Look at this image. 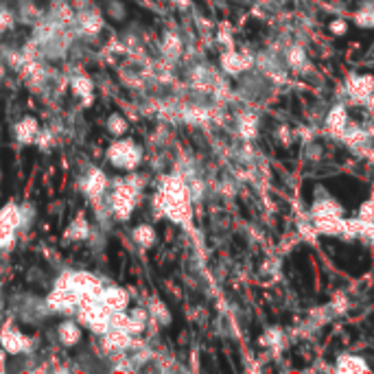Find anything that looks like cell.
<instances>
[{
    "label": "cell",
    "mask_w": 374,
    "mask_h": 374,
    "mask_svg": "<svg viewBox=\"0 0 374 374\" xmlns=\"http://www.w3.org/2000/svg\"><path fill=\"white\" fill-rule=\"evenodd\" d=\"M138 197H140V184H136L134 177L118 179V184L114 186V192L110 195V208L116 219L127 221L136 208Z\"/></svg>",
    "instance_id": "3"
},
{
    "label": "cell",
    "mask_w": 374,
    "mask_h": 374,
    "mask_svg": "<svg viewBox=\"0 0 374 374\" xmlns=\"http://www.w3.org/2000/svg\"><path fill=\"white\" fill-rule=\"evenodd\" d=\"M22 226V210L14 201L0 208V250H9L16 243V232Z\"/></svg>",
    "instance_id": "6"
},
{
    "label": "cell",
    "mask_w": 374,
    "mask_h": 374,
    "mask_svg": "<svg viewBox=\"0 0 374 374\" xmlns=\"http://www.w3.org/2000/svg\"><path fill=\"white\" fill-rule=\"evenodd\" d=\"M153 210L164 219L182 226L186 230L192 228V197L188 192L186 179L179 173L164 175L153 195Z\"/></svg>",
    "instance_id": "1"
},
{
    "label": "cell",
    "mask_w": 374,
    "mask_h": 374,
    "mask_svg": "<svg viewBox=\"0 0 374 374\" xmlns=\"http://www.w3.org/2000/svg\"><path fill=\"white\" fill-rule=\"evenodd\" d=\"M162 55L168 59V62H175V59L182 55V42L175 33H166L162 40Z\"/></svg>",
    "instance_id": "22"
},
{
    "label": "cell",
    "mask_w": 374,
    "mask_h": 374,
    "mask_svg": "<svg viewBox=\"0 0 374 374\" xmlns=\"http://www.w3.org/2000/svg\"><path fill=\"white\" fill-rule=\"evenodd\" d=\"M70 88H72V92H75L77 96H83V99H86V96L92 94L94 83H92V79L86 77V75H77V77H72Z\"/></svg>",
    "instance_id": "23"
},
{
    "label": "cell",
    "mask_w": 374,
    "mask_h": 374,
    "mask_svg": "<svg viewBox=\"0 0 374 374\" xmlns=\"http://www.w3.org/2000/svg\"><path fill=\"white\" fill-rule=\"evenodd\" d=\"M77 316H79V322L83 324V327L90 329L96 335H103V333H107L112 329V316H114V313L107 309L96 296L81 300V305L77 309Z\"/></svg>",
    "instance_id": "2"
},
{
    "label": "cell",
    "mask_w": 374,
    "mask_h": 374,
    "mask_svg": "<svg viewBox=\"0 0 374 374\" xmlns=\"http://www.w3.org/2000/svg\"><path fill=\"white\" fill-rule=\"evenodd\" d=\"M335 370L344 374H364V372H370V366L366 364L364 357L353 355V353H342L335 361Z\"/></svg>",
    "instance_id": "13"
},
{
    "label": "cell",
    "mask_w": 374,
    "mask_h": 374,
    "mask_svg": "<svg viewBox=\"0 0 374 374\" xmlns=\"http://www.w3.org/2000/svg\"><path fill=\"white\" fill-rule=\"evenodd\" d=\"M348 31V22L346 20H333L331 22V33H335V35H344Z\"/></svg>",
    "instance_id": "30"
},
{
    "label": "cell",
    "mask_w": 374,
    "mask_h": 374,
    "mask_svg": "<svg viewBox=\"0 0 374 374\" xmlns=\"http://www.w3.org/2000/svg\"><path fill=\"white\" fill-rule=\"evenodd\" d=\"M254 55H248V53H241V51H234V48H228L226 53H221V70L226 75L230 77H241L245 75V72L254 66Z\"/></svg>",
    "instance_id": "8"
},
{
    "label": "cell",
    "mask_w": 374,
    "mask_h": 374,
    "mask_svg": "<svg viewBox=\"0 0 374 374\" xmlns=\"http://www.w3.org/2000/svg\"><path fill=\"white\" fill-rule=\"evenodd\" d=\"M344 90L353 103L368 105L374 99V77L372 75H348Z\"/></svg>",
    "instance_id": "7"
},
{
    "label": "cell",
    "mask_w": 374,
    "mask_h": 374,
    "mask_svg": "<svg viewBox=\"0 0 374 374\" xmlns=\"http://www.w3.org/2000/svg\"><path fill=\"white\" fill-rule=\"evenodd\" d=\"M311 221L313 223H322V221H342L344 219V208L342 204L337 201L333 195H329L327 188L318 186L316 195H313L311 204Z\"/></svg>",
    "instance_id": "4"
},
{
    "label": "cell",
    "mask_w": 374,
    "mask_h": 374,
    "mask_svg": "<svg viewBox=\"0 0 374 374\" xmlns=\"http://www.w3.org/2000/svg\"><path fill=\"white\" fill-rule=\"evenodd\" d=\"M236 134L243 140H252L258 134V116L254 112H241L236 116Z\"/></svg>",
    "instance_id": "16"
},
{
    "label": "cell",
    "mask_w": 374,
    "mask_h": 374,
    "mask_svg": "<svg viewBox=\"0 0 374 374\" xmlns=\"http://www.w3.org/2000/svg\"><path fill=\"white\" fill-rule=\"evenodd\" d=\"M351 123L348 118V110L344 103H335L331 110L327 112V118H324V131L333 138H340L344 134V129Z\"/></svg>",
    "instance_id": "10"
},
{
    "label": "cell",
    "mask_w": 374,
    "mask_h": 374,
    "mask_svg": "<svg viewBox=\"0 0 374 374\" xmlns=\"http://www.w3.org/2000/svg\"><path fill=\"white\" fill-rule=\"evenodd\" d=\"M309 64V59H307V53H305V48L300 46V44H292L285 51V66L289 70H294V72H305Z\"/></svg>",
    "instance_id": "17"
},
{
    "label": "cell",
    "mask_w": 374,
    "mask_h": 374,
    "mask_svg": "<svg viewBox=\"0 0 374 374\" xmlns=\"http://www.w3.org/2000/svg\"><path fill=\"white\" fill-rule=\"evenodd\" d=\"M0 348L9 355H22L31 351V340L24 333H20L16 327L5 324L0 331Z\"/></svg>",
    "instance_id": "9"
},
{
    "label": "cell",
    "mask_w": 374,
    "mask_h": 374,
    "mask_svg": "<svg viewBox=\"0 0 374 374\" xmlns=\"http://www.w3.org/2000/svg\"><path fill=\"white\" fill-rule=\"evenodd\" d=\"M14 136L20 144H33V142H38L40 138V125H38V120L27 116V118H22L20 123L14 127Z\"/></svg>",
    "instance_id": "15"
},
{
    "label": "cell",
    "mask_w": 374,
    "mask_h": 374,
    "mask_svg": "<svg viewBox=\"0 0 374 374\" xmlns=\"http://www.w3.org/2000/svg\"><path fill=\"white\" fill-rule=\"evenodd\" d=\"M355 22L361 29H372L374 27V9L372 7H361L355 14Z\"/></svg>",
    "instance_id": "27"
},
{
    "label": "cell",
    "mask_w": 374,
    "mask_h": 374,
    "mask_svg": "<svg viewBox=\"0 0 374 374\" xmlns=\"http://www.w3.org/2000/svg\"><path fill=\"white\" fill-rule=\"evenodd\" d=\"M88 232H90V226L86 221V217L79 214L66 228V239L68 241H83V239H88Z\"/></svg>",
    "instance_id": "20"
},
{
    "label": "cell",
    "mask_w": 374,
    "mask_h": 374,
    "mask_svg": "<svg viewBox=\"0 0 374 374\" xmlns=\"http://www.w3.org/2000/svg\"><path fill=\"white\" fill-rule=\"evenodd\" d=\"M147 311H149V320L151 322H158V324H162V327H168L171 324V311L166 309V305L164 302H160V300H151V305L147 307Z\"/></svg>",
    "instance_id": "21"
},
{
    "label": "cell",
    "mask_w": 374,
    "mask_h": 374,
    "mask_svg": "<svg viewBox=\"0 0 374 374\" xmlns=\"http://www.w3.org/2000/svg\"><path fill=\"white\" fill-rule=\"evenodd\" d=\"M57 335H59V342H62L64 346H77L81 340V327L77 322L66 320V322L59 324Z\"/></svg>",
    "instance_id": "18"
},
{
    "label": "cell",
    "mask_w": 374,
    "mask_h": 374,
    "mask_svg": "<svg viewBox=\"0 0 374 374\" xmlns=\"http://www.w3.org/2000/svg\"><path fill=\"white\" fill-rule=\"evenodd\" d=\"M96 298L110 309L112 313H123L129 307V294L125 292L123 287H101V292L96 294Z\"/></svg>",
    "instance_id": "11"
},
{
    "label": "cell",
    "mask_w": 374,
    "mask_h": 374,
    "mask_svg": "<svg viewBox=\"0 0 374 374\" xmlns=\"http://www.w3.org/2000/svg\"><path fill=\"white\" fill-rule=\"evenodd\" d=\"M0 75H3V68H0Z\"/></svg>",
    "instance_id": "31"
},
{
    "label": "cell",
    "mask_w": 374,
    "mask_h": 374,
    "mask_svg": "<svg viewBox=\"0 0 374 374\" xmlns=\"http://www.w3.org/2000/svg\"><path fill=\"white\" fill-rule=\"evenodd\" d=\"M107 188V175L101 171V168H92V171L83 179V192L90 199H99Z\"/></svg>",
    "instance_id": "14"
},
{
    "label": "cell",
    "mask_w": 374,
    "mask_h": 374,
    "mask_svg": "<svg viewBox=\"0 0 374 374\" xmlns=\"http://www.w3.org/2000/svg\"><path fill=\"white\" fill-rule=\"evenodd\" d=\"M107 129H110L114 136H123L127 131V120L120 114H112L110 118H107Z\"/></svg>",
    "instance_id": "28"
},
{
    "label": "cell",
    "mask_w": 374,
    "mask_h": 374,
    "mask_svg": "<svg viewBox=\"0 0 374 374\" xmlns=\"http://www.w3.org/2000/svg\"><path fill=\"white\" fill-rule=\"evenodd\" d=\"M79 24H81V29L86 31V33H96V31H101L103 20H101V16L94 11V14H86V16H81V18H79Z\"/></svg>",
    "instance_id": "26"
},
{
    "label": "cell",
    "mask_w": 374,
    "mask_h": 374,
    "mask_svg": "<svg viewBox=\"0 0 374 374\" xmlns=\"http://www.w3.org/2000/svg\"><path fill=\"white\" fill-rule=\"evenodd\" d=\"M131 239H134V243L142 250H149L155 245V230L149 226V223H140L134 228V232H131Z\"/></svg>",
    "instance_id": "19"
},
{
    "label": "cell",
    "mask_w": 374,
    "mask_h": 374,
    "mask_svg": "<svg viewBox=\"0 0 374 374\" xmlns=\"http://www.w3.org/2000/svg\"><path fill=\"white\" fill-rule=\"evenodd\" d=\"M357 221H361L364 226H372L374 223V192L372 197H368L357 210Z\"/></svg>",
    "instance_id": "24"
},
{
    "label": "cell",
    "mask_w": 374,
    "mask_h": 374,
    "mask_svg": "<svg viewBox=\"0 0 374 374\" xmlns=\"http://www.w3.org/2000/svg\"><path fill=\"white\" fill-rule=\"evenodd\" d=\"M103 337V348L107 353H116V355H120V353H125V351H129L131 346H136V342H134V335H129L127 331H123V329H110L107 333H103L101 335Z\"/></svg>",
    "instance_id": "12"
},
{
    "label": "cell",
    "mask_w": 374,
    "mask_h": 374,
    "mask_svg": "<svg viewBox=\"0 0 374 374\" xmlns=\"http://www.w3.org/2000/svg\"><path fill=\"white\" fill-rule=\"evenodd\" d=\"M11 24H14V16H11L7 9H3V7H0V31L9 29Z\"/></svg>",
    "instance_id": "29"
},
{
    "label": "cell",
    "mask_w": 374,
    "mask_h": 374,
    "mask_svg": "<svg viewBox=\"0 0 374 374\" xmlns=\"http://www.w3.org/2000/svg\"><path fill=\"white\" fill-rule=\"evenodd\" d=\"M285 340L287 337L280 329H270L263 335V344H267L270 348H274V351H280V348L285 346Z\"/></svg>",
    "instance_id": "25"
},
{
    "label": "cell",
    "mask_w": 374,
    "mask_h": 374,
    "mask_svg": "<svg viewBox=\"0 0 374 374\" xmlns=\"http://www.w3.org/2000/svg\"><path fill=\"white\" fill-rule=\"evenodd\" d=\"M107 160L112 162V166L123 168V171H134L142 160V149L134 140L129 138H120L114 140L107 149Z\"/></svg>",
    "instance_id": "5"
}]
</instances>
